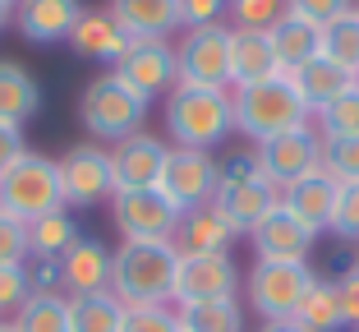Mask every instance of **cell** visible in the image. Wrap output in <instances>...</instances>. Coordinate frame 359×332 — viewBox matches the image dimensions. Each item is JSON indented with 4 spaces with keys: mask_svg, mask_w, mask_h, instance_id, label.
<instances>
[{
    "mask_svg": "<svg viewBox=\"0 0 359 332\" xmlns=\"http://www.w3.org/2000/svg\"><path fill=\"white\" fill-rule=\"evenodd\" d=\"M231 14V0H180V28H212Z\"/></svg>",
    "mask_w": 359,
    "mask_h": 332,
    "instance_id": "cell-40",
    "label": "cell"
},
{
    "mask_svg": "<svg viewBox=\"0 0 359 332\" xmlns=\"http://www.w3.org/2000/svg\"><path fill=\"white\" fill-rule=\"evenodd\" d=\"M313 129L318 139H355L359 134V88H350V93H341L337 102H327V107L313 116Z\"/></svg>",
    "mask_w": 359,
    "mask_h": 332,
    "instance_id": "cell-33",
    "label": "cell"
},
{
    "mask_svg": "<svg viewBox=\"0 0 359 332\" xmlns=\"http://www.w3.org/2000/svg\"><path fill=\"white\" fill-rule=\"evenodd\" d=\"M14 332H69V296H28L10 319Z\"/></svg>",
    "mask_w": 359,
    "mask_h": 332,
    "instance_id": "cell-31",
    "label": "cell"
},
{
    "mask_svg": "<svg viewBox=\"0 0 359 332\" xmlns=\"http://www.w3.org/2000/svg\"><path fill=\"white\" fill-rule=\"evenodd\" d=\"M249 240H254L258 258H272V263H309V254H313V245H318V231H309L290 208L276 204L272 213L249 231Z\"/></svg>",
    "mask_w": 359,
    "mask_h": 332,
    "instance_id": "cell-15",
    "label": "cell"
},
{
    "mask_svg": "<svg viewBox=\"0 0 359 332\" xmlns=\"http://www.w3.org/2000/svg\"><path fill=\"white\" fill-rule=\"evenodd\" d=\"M318 286V272L309 263H272V258H254V268L244 277V300L263 323L295 319L304 296Z\"/></svg>",
    "mask_w": 359,
    "mask_h": 332,
    "instance_id": "cell-7",
    "label": "cell"
},
{
    "mask_svg": "<svg viewBox=\"0 0 359 332\" xmlns=\"http://www.w3.org/2000/svg\"><path fill=\"white\" fill-rule=\"evenodd\" d=\"M111 222L125 240H175L180 208L157 185L152 190H116L111 194Z\"/></svg>",
    "mask_w": 359,
    "mask_h": 332,
    "instance_id": "cell-10",
    "label": "cell"
},
{
    "mask_svg": "<svg viewBox=\"0 0 359 332\" xmlns=\"http://www.w3.org/2000/svg\"><path fill=\"white\" fill-rule=\"evenodd\" d=\"M0 332H14V328H10V323H0Z\"/></svg>",
    "mask_w": 359,
    "mask_h": 332,
    "instance_id": "cell-46",
    "label": "cell"
},
{
    "mask_svg": "<svg viewBox=\"0 0 359 332\" xmlns=\"http://www.w3.org/2000/svg\"><path fill=\"white\" fill-rule=\"evenodd\" d=\"M323 171L337 185L359 180V134L355 139H327L323 143Z\"/></svg>",
    "mask_w": 359,
    "mask_h": 332,
    "instance_id": "cell-35",
    "label": "cell"
},
{
    "mask_svg": "<svg viewBox=\"0 0 359 332\" xmlns=\"http://www.w3.org/2000/svg\"><path fill=\"white\" fill-rule=\"evenodd\" d=\"M111 258L116 249H106L102 240L79 236L69 254L60 258L65 268V296H93V291H111Z\"/></svg>",
    "mask_w": 359,
    "mask_h": 332,
    "instance_id": "cell-23",
    "label": "cell"
},
{
    "mask_svg": "<svg viewBox=\"0 0 359 332\" xmlns=\"http://www.w3.org/2000/svg\"><path fill=\"white\" fill-rule=\"evenodd\" d=\"M272 46H276V60H281V74H295L299 65L323 55V28L299 19V14H285L272 28Z\"/></svg>",
    "mask_w": 359,
    "mask_h": 332,
    "instance_id": "cell-26",
    "label": "cell"
},
{
    "mask_svg": "<svg viewBox=\"0 0 359 332\" xmlns=\"http://www.w3.org/2000/svg\"><path fill=\"white\" fill-rule=\"evenodd\" d=\"M120 332H180V314L170 305H138V310H125Z\"/></svg>",
    "mask_w": 359,
    "mask_h": 332,
    "instance_id": "cell-37",
    "label": "cell"
},
{
    "mask_svg": "<svg viewBox=\"0 0 359 332\" xmlns=\"http://www.w3.org/2000/svg\"><path fill=\"white\" fill-rule=\"evenodd\" d=\"M69 46H74V55H83V60H97V65H106V69H116V60L129 51V32L111 19V10H83L79 23H74V32H69Z\"/></svg>",
    "mask_w": 359,
    "mask_h": 332,
    "instance_id": "cell-21",
    "label": "cell"
},
{
    "mask_svg": "<svg viewBox=\"0 0 359 332\" xmlns=\"http://www.w3.org/2000/svg\"><path fill=\"white\" fill-rule=\"evenodd\" d=\"M355 10H359V5H355Z\"/></svg>",
    "mask_w": 359,
    "mask_h": 332,
    "instance_id": "cell-48",
    "label": "cell"
},
{
    "mask_svg": "<svg viewBox=\"0 0 359 332\" xmlns=\"http://www.w3.org/2000/svg\"><path fill=\"white\" fill-rule=\"evenodd\" d=\"M111 74H116L120 84H129L143 102H152V97L170 93V88L180 84L175 46H170V42H129V51L116 60Z\"/></svg>",
    "mask_w": 359,
    "mask_h": 332,
    "instance_id": "cell-14",
    "label": "cell"
},
{
    "mask_svg": "<svg viewBox=\"0 0 359 332\" xmlns=\"http://www.w3.org/2000/svg\"><path fill=\"white\" fill-rule=\"evenodd\" d=\"M337 281V296H341V314H346V328H359V258L350 263Z\"/></svg>",
    "mask_w": 359,
    "mask_h": 332,
    "instance_id": "cell-42",
    "label": "cell"
},
{
    "mask_svg": "<svg viewBox=\"0 0 359 332\" xmlns=\"http://www.w3.org/2000/svg\"><path fill=\"white\" fill-rule=\"evenodd\" d=\"M166 134L175 148L217 152L235 134V107L226 88H194L175 84L166 93Z\"/></svg>",
    "mask_w": 359,
    "mask_h": 332,
    "instance_id": "cell-2",
    "label": "cell"
},
{
    "mask_svg": "<svg viewBox=\"0 0 359 332\" xmlns=\"http://www.w3.org/2000/svg\"><path fill=\"white\" fill-rule=\"evenodd\" d=\"M355 88H359V69H355Z\"/></svg>",
    "mask_w": 359,
    "mask_h": 332,
    "instance_id": "cell-47",
    "label": "cell"
},
{
    "mask_svg": "<svg viewBox=\"0 0 359 332\" xmlns=\"http://www.w3.org/2000/svg\"><path fill=\"white\" fill-rule=\"evenodd\" d=\"M83 236L79 231V222L69 217V208H60V213H46L37 217V222H28V254H46V258H65L69 254V245Z\"/></svg>",
    "mask_w": 359,
    "mask_h": 332,
    "instance_id": "cell-29",
    "label": "cell"
},
{
    "mask_svg": "<svg viewBox=\"0 0 359 332\" xmlns=\"http://www.w3.org/2000/svg\"><path fill=\"white\" fill-rule=\"evenodd\" d=\"M332 236L359 245V180L341 185L337 190V213H332Z\"/></svg>",
    "mask_w": 359,
    "mask_h": 332,
    "instance_id": "cell-36",
    "label": "cell"
},
{
    "mask_svg": "<svg viewBox=\"0 0 359 332\" xmlns=\"http://www.w3.org/2000/svg\"><path fill=\"white\" fill-rule=\"evenodd\" d=\"M281 74L276 60L272 32L258 28H231V88H249V84H267Z\"/></svg>",
    "mask_w": 359,
    "mask_h": 332,
    "instance_id": "cell-20",
    "label": "cell"
},
{
    "mask_svg": "<svg viewBox=\"0 0 359 332\" xmlns=\"http://www.w3.org/2000/svg\"><path fill=\"white\" fill-rule=\"evenodd\" d=\"M290 84L299 88L304 107L318 116L327 102H337L341 93H350V88H355V74H350V69H341L337 60H327V55H313L309 65H299L295 74H290Z\"/></svg>",
    "mask_w": 359,
    "mask_h": 332,
    "instance_id": "cell-24",
    "label": "cell"
},
{
    "mask_svg": "<svg viewBox=\"0 0 359 332\" xmlns=\"http://www.w3.org/2000/svg\"><path fill=\"white\" fill-rule=\"evenodd\" d=\"M23 258H28V222L0 208V263H23Z\"/></svg>",
    "mask_w": 359,
    "mask_h": 332,
    "instance_id": "cell-39",
    "label": "cell"
},
{
    "mask_svg": "<svg viewBox=\"0 0 359 332\" xmlns=\"http://www.w3.org/2000/svg\"><path fill=\"white\" fill-rule=\"evenodd\" d=\"M295 323L304 332H341L346 328V314H341V296H337V281L332 277H318V286L304 296Z\"/></svg>",
    "mask_w": 359,
    "mask_h": 332,
    "instance_id": "cell-30",
    "label": "cell"
},
{
    "mask_svg": "<svg viewBox=\"0 0 359 332\" xmlns=\"http://www.w3.org/2000/svg\"><path fill=\"white\" fill-rule=\"evenodd\" d=\"M14 23V0H0V32Z\"/></svg>",
    "mask_w": 359,
    "mask_h": 332,
    "instance_id": "cell-45",
    "label": "cell"
},
{
    "mask_svg": "<svg viewBox=\"0 0 359 332\" xmlns=\"http://www.w3.org/2000/svg\"><path fill=\"white\" fill-rule=\"evenodd\" d=\"M180 332H244V305L240 296L231 300H198V305H175Z\"/></svg>",
    "mask_w": 359,
    "mask_h": 332,
    "instance_id": "cell-27",
    "label": "cell"
},
{
    "mask_svg": "<svg viewBox=\"0 0 359 332\" xmlns=\"http://www.w3.org/2000/svg\"><path fill=\"white\" fill-rule=\"evenodd\" d=\"M32 296L28 286V272H23V263H0V319L5 314H19V305Z\"/></svg>",
    "mask_w": 359,
    "mask_h": 332,
    "instance_id": "cell-38",
    "label": "cell"
},
{
    "mask_svg": "<svg viewBox=\"0 0 359 332\" xmlns=\"http://www.w3.org/2000/svg\"><path fill=\"white\" fill-rule=\"evenodd\" d=\"M323 55L337 60L341 69H350V74L359 69V10L341 14L323 28Z\"/></svg>",
    "mask_w": 359,
    "mask_h": 332,
    "instance_id": "cell-32",
    "label": "cell"
},
{
    "mask_svg": "<svg viewBox=\"0 0 359 332\" xmlns=\"http://www.w3.org/2000/svg\"><path fill=\"white\" fill-rule=\"evenodd\" d=\"M157 190L166 194L180 213L212 204V199H217V157L203 152V148H170Z\"/></svg>",
    "mask_w": 359,
    "mask_h": 332,
    "instance_id": "cell-12",
    "label": "cell"
},
{
    "mask_svg": "<svg viewBox=\"0 0 359 332\" xmlns=\"http://www.w3.org/2000/svg\"><path fill=\"white\" fill-rule=\"evenodd\" d=\"M231 107H235V134H244L249 143L313 125V111L304 107L290 74H276L267 84H249V88H231Z\"/></svg>",
    "mask_w": 359,
    "mask_h": 332,
    "instance_id": "cell-4",
    "label": "cell"
},
{
    "mask_svg": "<svg viewBox=\"0 0 359 332\" xmlns=\"http://www.w3.org/2000/svg\"><path fill=\"white\" fill-rule=\"evenodd\" d=\"M120 323H125V305L111 291L69 296V332H120Z\"/></svg>",
    "mask_w": 359,
    "mask_h": 332,
    "instance_id": "cell-28",
    "label": "cell"
},
{
    "mask_svg": "<svg viewBox=\"0 0 359 332\" xmlns=\"http://www.w3.org/2000/svg\"><path fill=\"white\" fill-rule=\"evenodd\" d=\"M0 208L19 222H37L46 213H60V161L42 157V152H23L10 171L0 175Z\"/></svg>",
    "mask_w": 359,
    "mask_h": 332,
    "instance_id": "cell-6",
    "label": "cell"
},
{
    "mask_svg": "<svg viewBox=\"0 0 359 332\" xmlns=\"http://www.w3.org/2000/svg\"><path fill=\"white\" fill-rule=\"evenodd\" d=\"M60 194L65 208H102L116 194V166L111 148L102 143H79L60 157Z\"/></svg>",
    "mask_w": 359,
    "mask_h": 332,
    "instance_id": "cell-9",
    "label": "cell"
},
{
    "mask_svg": "<svg viewBox=\"0 0 359 332\" xmlns=\"http://www.w3.org/2000/svg\"><path fill=\"white\" fill-rule=\"evenodd\" d=\"M240 296V268L231 254H189L175 268V305L231 300Z\"/></svg>",
    "mask_w": 359,
    "mask_h": 332,
    "instance_id": "cell-13",
    "label": "cell"
},
{
    "mask_svg": "<svg viewBox=\"0 0 359 332\" xmlns=\"http://www.w3.org/2000/svg\"><path fill=\"white\" fill-rule=\"evenodd\" d=\"M79 14H83V0H14V28L32 46L69 42Z\"/></svg>",
    "mask_w": 359,
    "mask_h": 332,
    "instance_id": "cell-17",
    "label": "cell"
},
{
    "mask_svg": "<svg viewBox=\"0 0 359 332\" xmlns=\"http://www.w3.org/2000/svg\"><path fill=\"white\" fill-rule=\"evenodd\" d=\"M166 157H170V148L157 139V134H148V129H138V134L120 139L116 148H111L116 190H152V185H161Z\"/></svg>",
    "mask_w": 359,
    "mask_h": 332,
    "instance_id": "cell-16",
    "label": "cell"
},
{
    "mask_svg": "<svg viewBox=\"0 0 359 332\" xmlns=\"http://www.w3.org/2000/svg\"><path fill=\"white\" fill-rule=\"evenodd\" d=\"M290 14V0H231V19L235 28H258L272 32L276 23Z\"/></svg>",
    "mask_w": 359,
    "mask_h": 332,
    "instance_id": "cell-34",
    "label": "cell"
},
{
    "mask_svg": "<svg viewBox=\"0 0 359 332\" xmlns=\"http://www.w3.org/2000/svg\"><path fill=\"white\" fill-rule=\"evenodd\" d=\"M337 190H341V185L318 166V171L304 175V180H295L290 190H281V208H290L309 231L327 236V231H332V213H337Z\"/></svg>",
    "mask_w": 359,
    "mask_h": 332,
    "instance_id": "cell-22",
    "label": "cell"
},
{
    "mask_svg": "<svg viewBox=\"0 0 359 332\" xmlns=\"http://www.w3.org/2000/svg\"><path fill=\"white\" fill-rule=\"evenodd\" d=\"M23 152H28V143H23V129H19V125H5V120H0V175L10 171V166L23 157Z\"/></svg>",
    "mask_w": 359,
    "mask_h": 332,
    "instance_id": "cell-43",
    "label": "cell"
},
{
    "mask_svg": "<svg viewBox=\"0 0 359 332\" xmlns=\"http://www.w3.org/2000/svg\"><path fill=\"white\" fill-rule=\"evenodd\" d=\"M258 332H304V328H299L295 319H276V323H263Z\"/></svg>",
    "mask_w": 359,
    "mask_h": 332,
    "instance_id": "cell-44",
    "label": "cell"
},
{
    "mask_svg": "<svg viewBox=\"0 0 359 332\" xmlns=\"http://www.w3.org/2000/svg\"><path fill=\"white\" fill-rule=\"evenodd\" d=\"M180 249L170 240H125L111 258V296L125 310L138 305H175Z\"/></svg>",
    "mask_w": 359,
    "mask_h": 332,
    "instance_id": "cell-1",
    "label": "cell"
},
{
    "mask_svg": "<svg viewBox=\"0 0 359 332\" xmlns=\"http://www.w3.org/2000/svg\"><path fill=\"white\" fill-rule=\"evenodd\" d=\"M254 152H258L263 175L276 190H290L295 180H304L309 171L323 166V139H318L313 125H299V129H290V134L263 139V143H254Z\"/></svg>",
    "mask_w": 359,
    "mask_h": 332,
    "instance_id": "cell-11",
    "label": "cell"
},
{
    "mask_svg": "<svg viewBox=\"0 0 359 332\" xmlns=\"http://www.w3.org/2000/svg\"><path fill=\"white\" fill-rule=\"evenodd\" d=\"M42 111V88L19 60H0V120L5 125H28Z\"/></svg>",
    "mask_w": 359,
    "mask_h": 332,
    "instance_id": "cell-25",
    "label": "cell"
},
{
    "mask_svg": "<svg viewBox=\"0 0 359 332\" xmlns=\"http://www.w3.org/2000/svg\"><path fill=\"white\" fill-rule=\"evenodd\" d=\"M175 69H180V84L226 88L231 93V28L226 23L184 28V37L175 46Z\"/></svg>",
    "mask_w": 359,
    "mask_h": 332,
    "instance_id": "cell-8",
    "label": "cell"
},
{
    "mask_svg": "<svg viewBox=\"0 0 359 332\" xmlns=\"http://www.w3.org/2000/svg\"><path fill=\"white\" fill-rule=\"evenodd\" d=\"M350 10H355V0H290V14L318 23V28H327L332 19H341V14H350Z\"/></svg>",
    "mask_w": 359,
    "mask_h": 332,
    "instance_id": "cell-41",
    "label": "cell"
},
{
    "mask_svg": "<svg viewBox=\"0 0 359 332\" xmlns=\"http://www.w3.org/2000/svg\"><path fill=\"white\" fill-rule=\"evenodd\" d=\"M276 204H281V190L263 175L254 148H231V152L217 157V199H212V208H217L240 236H249Z\"/></svg>",
    "mask_w": 359,
    "mask_h": 332,
    "instance_id": "cell-3",
    "label": "cell"
},
{
    "mask_svg": "<svg viewBox=\"0 0 359 332\" xmlns=\"http://www.w3.org/2000/svg\"><path fill=\"white\" fill-rule=\"evenodd\" d=\"M235 236H240V231H235L212 204H203V208L180 213V226H175V240H170V245L180 249V258H189V254H231Z\"/></svg>",
    "mask_w": 359,
    "mask_h": 332,
    "instance_id": "cell-19",
    "label": "cell"
},
{
    "mask_svg": "<svg viewBox=\"0 0 359 332\" xmlns=\"http://www.w3.org/2000/svg\"><path fill=\"white\" fill-rule=\"evenodd\" d=\"M143 120H148V102L129 84H120L111 69L97 74L83 88V97H79V125L88 129L93 143H111L116 148L120 139H129V134L143 129Z\"/></svg>",
    "mask_w": 359,
    "mask_h": 332,
    "instance_id": "cell-5",
    "label": "cell"
},
{
    "mask_svg": "<svg viewBox=\"0 0 359 332\" xmlns=\"http://www.w3.org/2000/svg\"><path fill=\"white\" fill-rule=\"evenodd\" d=\"M106 10L129 32V42H166L180 32V0H111Z\"/></svg>",
    "mask_w": 359,
    "mask_h": 332,
    "instance_id": "cell-18",
    "label": "cell"
}]
</instances>
